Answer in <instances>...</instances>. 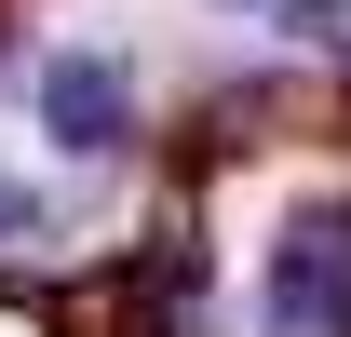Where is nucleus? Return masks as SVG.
Segmentation results:
<instances>
[{"label":"nucleus","mask_w":351,"mask_h":337,"mask_svg":"<svg viewBox=\"0 0 351 337\" xmlns=\"http://www.w3.org/2000/svg\"><path fill=\"white\" fill-rule=\"evenodd\" d=\"M270 337H351V229H284L270 243V297H257Z\"/></svg>","instance_id":"obj_1"},{"label":"nucleus","mask_w":351,"mask_h":337,"mask_svg":"<svg viewBox=\"0 0 351 337\" xmlns=\"http://www.w3.org/2000/svg\"><path fill=\"white\" fill-rule=\"evenodd\" d=\"M41 122H54V149H122L135 135V82L108 54H54L41 68Z\"/></svg>","instance_id":"obj_2"},{"label":"nucleus","mask_w":351,"mask_h":337,"mask_svg":"<svg viewBox=\"0 0 351 337\" xmlns=\"http://www.w3.org/2000/svg\"><path fill=\"white\" fill-rule=\"evenodd\" d=\"M14 229H27V189H14V175H0V243H14Z\"/></svg>","instance_id":"obj_3"}]
</instances>
